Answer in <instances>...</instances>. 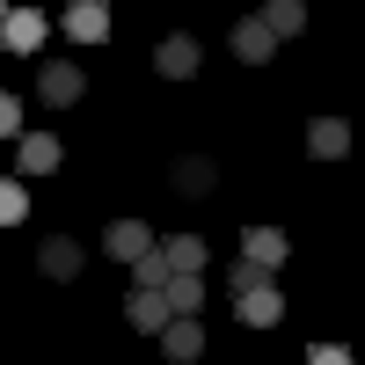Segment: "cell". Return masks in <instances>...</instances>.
<instances>
[{"label":"cell","instance_id":"8992f818","mask_svg":"<svg viewBox=\"0 0 365 365\" xmlns=\"http://www.w3.org/2000/svg\"><path fill=\"white\" fill-rule=\"evenodd\" d=\"M307 154L314 161H344L351 154V125H344V117H314V125H307Z\"/></svg>","mask_w":365,"mask_h":365},{"label":"cell","instance_id":"7a4b0ae2","mask_svg":"<svg viewBox=\"0 0 365 365\" xmlns=\"http://www.w3.org/2000/svg\"><path fill=\"white\" fill-rule=\"evenodd\" d=\"M234 314L249 322V329H270L285 314V292H278V278H263V285H249V292H234Z\"/></svg>","mask_w":365,"mask_h":365},{"label":"cell","instance_id":"e0dca14e","mask_svg":"<svg viewBox=\"0 0 365 365\" xmlns=\"http://www.w3.org/2000/svg\"><path fill=\"white\" fill-rule=\"evenodd\" d=\"M29 220V190H22V175H0V227H15Z\"/></svg>","mask_w":365,"mask_h":365},{"label":"cell","instance_id":"30bf717a","mask_svg":"<svg viewBox=\"0 0 365 365\" xmlns=\"http://www.w3.org/2000/svg\"><path fill=\"white\" fill-rule=\"evenodd\" d=\"M234 58H249V66H270V58H278V37H270L256 15H249V22H234Z\"/></svg>","mask_w":365,"mask_h":365},{"label":"cell","instance_id":"9a60e30c","mask_svg":"<svg viewBox=\"0 0 365 365\" xmlns=\"http://www.w3.org/2000/svg\"><path fill=\"white\" fill-rule=\"evenodd\" d=\"M212 182H220V168H212L205 154H182V161H175V190H182V197H205Z\"/></svg>","mask_w":365,"mask_h":365},{"label":"cell","instance_id":"d6986e66","mask_svg":"<svg viewBox=\"0 0 365 365\" xmlns=\"http://www.w3.org/2000/svg\"><path fill=\"white\" fill-rule=\"evenodd\" d=\"M132 285H168V263H161V249L132 256Z\"/></svg>","mask_w":365,"mask_h":365},{"label":"cell","instance_id":"3957f363","mask_svg":"<svg viewBox=\"0 0 365 365\" xmlns=\"http://www.w3.org/2000/svg\"><path fill=\"white\" fill-rule=\"evenodd\" d=\"M0 44H8L15 58H29V51L44 44V15L37 8H8V15H0Z\"/></svg>","mask_w":365,"mask_h":365},{"label":"cell","instance_id":"5bb4252c","mask_svg":"<svg viewBox=\"0 0 365 365\" xmlns=\"http://www.w3.org/2000/svg\"><path fill=\"white\" fill-rule=\"evenodd\" d=\"M161 292H168V314H197L205 307V270H175Z\"/></svg>","mask_w":365,"mask_h":365},{"label":"cell","instance_id":"ba28073f","mask_svg":"<svg viewBox=\"0 0 365 365\" xmlns=\"http://www.w3.org/2000/svg\"><path fill=\"white\" fill-rule=\"evenodd\" d=\"M103 249H110L117 263H132V256H146V249H154V227H146V220H117V227L103 234Z\"/></svg>","mask_w":365,"mask_h":365},{"label":"cell","instance_id":"6da1fadb","mask_svg":"<svg viewBox=\"0 0 365 365\" xmlns=\"http://www.w3.org/2000/svg\"><path fill=\"white\" fill-rule=\"evenodd\" d=\"M161 358H168V365H197V358H205L197 314H168V322H161Z\"/></svg>","mask_w":365,"mask_h":365},{"label":"cell","instance_id":"52a82bcc","mask_svg":"<svg viewBox=\"0 0 365 365\" xmlns=\"http://www.w3.org/2000/svg\"><path fill=\"white\" fill-rule=\"evenodd\" d=\"M125 314H132V329H146V336H161V322H168V292H161V285H132Z\"/></svg>","mask_w":365,"mask_h":365},{"label":"cell","instance_id":"8fae6325","mask_svg":"<svg viewBox=\"0 0 365 365\" xmlns=\"http://www.w3.org/2000/svg\"><path fill=\"white\" fill-rule=\"evenodd\" d=\"M263 29H270V37H299V29H307V0H263V15H256Z\"/></svg>","mask_w":365,"mask_h":365},{"label":"cell","instance_id":"7c38bea8","mask_svg":"<svg viewBox=\"0 0 365 365\" xmlns=\"http://www.w3.org/2000/svg\"><path fill=\"white\" fill-rule=\"evenodd\" d=\"M44 103L51 110L81 103V66H73V58H51V66H44Z\"/></svg>","mask_w":365,"mask_h":365},{"label":"cell","instance_id":"5b68a950","mask_svg":"<svg viewBox=\"0 0 365 365\" xmlns=\"http://www.w3.org/2000/svg\"><path fill=\"white\" fill-rule=\"evenodd\" d=\"M66 37L73 44H103L110 37V8H103V0H73V8H66Z\"/></svg>","mask_w":365,"mask_h":365},{"label":"cell","instance_id":"7402d4cb","mask_svg":"<svg viewBox=\"0 0 365 365\" xmlns=\"http://www.w3.org/2000/svg\"><path fill=\"white\" fill-rule=\"evenodd\" d=\"M307 365H351V351H344V344H314V358H307Z\"/></svg>","mask_w":365,"mask_h":365},{"label":"cell","instance_id":"277c9868","mask_svg":"<svg viewBox=\"0 0 365 365\" xmlns=\"http://www.w3.org/2000/svg\"><path fill=\"white\" fill-rule=\"evenodd\" d=\"M197 58H205V51H197V37H182V29L154 44V66H161L168 81H190V73H197Z\"/></svg>","mask_w":365,"mask_h":365},{"label":"cell","instance_id":"9c48e42d","mask_svg":"<svg viewBox=\"0 0 365 365\" xmlns=\"http://www.w3.org/2000/svg\"><path fill=\"white\" fill-rule=\"evenodd\" d=\"M241 256H249V263H263V270H278V263L292 256V241H285L278 227H249V234H241Z\"/></svg>","mask_w":365,"mask_h":365},{"label":"cell","instance_id":"ffe728a7","mask_svg":"<svg viewBox=\"0 0 365 365\" xmlns=\"http://www.w3.org/2000/svg\"><path fill=\"white\" fill-rule=\"evenodd\" d=\"M263 278H278V270H263V263H249V256L227 270V285H234V292H249V285H263Z\"/></svg>","mask_w":365,"mask_h":365},{"label":"cell","instance_id":"603a6c76","mask_svg":"<svg viewBox=\"0 0 365 365\" xmlns=\"http://www.w3.org/2000/svg\"><path fill=\"white\" fill-rule=\"evenodd\" d=\"M0 15H8V0H0Z\"/></svg>","mask_w":365,"mask_h":365},{"label":"cell","instance_id":"ac0fdd59","mask_svg":"<svg viewBox=\"0 0 365 365\" xmlns=\"http://www.w3.org/2000/svg\"><path fill=\"white\" fill-rule=\"evenodd\" d=\"M161 263H168V278H175V270H205V241H190V234H182V241H168V249H161Z\"/></svg>","mask_w":365,"mask_h":365},{"label":"cell","instance_id":"4fadbf2b","mask_svg":"<svg viewBox=\"0 0 365 365\" xmlns=\"http://www.w3.org/2000/svg\"><path fill=\"white\" fill-rule=\"evenodd\" d=\"M15 168H22V175H51V168H58V139H51V132H29V139L15 146Z\"/></svg>","mask_w":365,"mask_h":365},{"label":"cell","instance_id":"44dd1931","mask_svg":"<svg viewBox=\"0 0 365 365\" xmlns=\"http://www.w3.org/2000/svg\"><path fill=\"white\" fill-rule=\"evenodd\" d=\"M15 132H22V103L0 96V139H15Z\"/></svg>","mask_w":365,"mask_h":365},{"label":"cell","instance_id":"2e32d148","mask_svg":"<svg viewBox=\"0 0 365 365\" xmlns=\"http://www.w3.org/2000/svg\"><path fill=\"white\" fill-rule=\"evenodd\" d=\"M73 270H81V241L51 234V241H44V278H73Z\"/></svg>","mask_w":365,"mask_h":365}]
</instances>
